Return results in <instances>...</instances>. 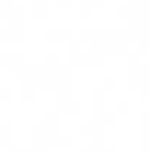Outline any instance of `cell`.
<instances>
[{"instance_id": "obj_1", "label": "cell", "mask_w": 150, "mask_h": 152, "mask_svg": "<svg viewBox=\"0 0 150 152\" xmlns=\"http://www.w3.org/2000/svg\"><path fill=\"white\" fill-rule=\"evenodd\" d=\"M68 31H46V40H68Z\"/></svg>"}, {"instance_id": "obj_2", "label": "cell", "mask_w": 150, "mask_h": 152, "mask_svg": "<svg viewBox=\"0 0 150 152\" xmlns=\"http://www.w3.org/2000/svg\"><path fill=\"white\" fill-rule=\"evenodd\" d=\"M128 106H130L128 101H118L116 102V111H118V112H127V111H128Z\"/></svg>"}, {"instance_id": "obj_3", "label": "cell", "mask_w": 150, "mask_h": 152, "mask_svg": "<svg viewBox=\"0 0 150 152\" xmlns=\"http://www.w3.org/2000/svg\"><path fill=\"white\" fill-rule=\"evenodd\" d=\"M104 87L106 89H115L116 87V78L115 77H106L104 78Z\"/></svg>"}, {"instance_id": "obj_4", "label": "cell", "mask_w": 150, "mask_h": 152, "mask_svg": "<svg viewBox=\"0 0 150 152\" xmlns=\"http://www.w3.org/2000/svg\"><path fill=\"white\" fill-rule=\"evenodd\" d=\"M140 99L141 101H150V87H141L140 89Z\"/></svg>"}, {"instance_id": "obj_5", "label": "cell", "mask_w": 150, "mask_h": 152, "mask_svg": "<svg viewBox=\"0 0 150 152\" xmlns=\"http://www.w3.org/2000/svg\"><path fill=\"white\" fill-rule=\"evenodd\" d=\"M140 52L141 53H150V39L144 40V42H140Z\"/></svg>"}, {"instance_id": "obj_6", "label": "cell", "mask_w": 150, "mask_h": 152, "mask_svg": "<svg viewBox=\"0 0 150 152\" xmlns=\"http://www.w3.org/2000/svg\"><path fill=\"white\" fill-rule=\"evenodd\" d=\"M9 98H10V90L9 89H0V99L7 101Z\"/></svg>"}, {"instance_id": "obj_7", "label": "cell", "mask_w": 150, "mask_h": 152, "mask_svg": "<svg viewBox=\"0 0 150 152\" xmlns=\"http://www.w3.org/2000/svg\"><path fill=\"white\" fill-rule=\"evenodd\" d=\"M69 3V0H57V4H60V6H66Z\"/></svg>"}]
</instances>
